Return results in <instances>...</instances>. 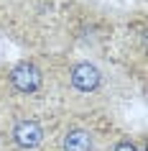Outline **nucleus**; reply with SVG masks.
<instances>
[{"label": "nucleus", "mask_w": 148, "mask_h": 151, "mask_svg": "<svg viewBox=\"0 0 148 151\" xmlns=\"http://www.w3.org/2000/svg\"><path fill=\"white\" fill-rule=\"evenodd\" d=\"M69 80H71V85L79 90V92H94V90L100 87V69L94 67V64H89V62H79V64H74L69 69Z\"/></svg>", "instance_id": "nucleus-2"}, {"label": "nucleus", "mask_w": 148, "mask_h": 151, "mask_svg": "<svg viewBox=\"0 0 148 151\" xmlns=\"http://www.w3.org/2000/svg\"><path fill=\"white\" fill-rule=\"evenodd\" d=\"M112 151H138V146H135L133 141H120V143H117V146H115Z\"/></svg>", "instance_id": "nucleus-5"}, {"label": "nucleus", "mask_w": 148, "mask_h": 151, "mask_svg": "<svg viewBox=\"0 0 148 151\" xmlns=\"http://www.w3.org/2000/svg\"><path fill=\"white\" fill-rule=\"evenodd\" d=\"M10 82H13V87L18 92H23V95H31L36 90L41 87V82H44V74L36 64L31 62H21L16 64L13 69H10Z\"/></svg>", "instance_id": "nucleus-1"}, {"label": "nucleus", "mask_w": 148, "mask_h": 151, "mask_svg": "<svg viewBox=\"0 0 148 151\" xmlns=\"http://www.w3.org/2000/svg\"><path fill=\"white\" fill-rule=\"evenodd\" d=\"M94 138L84 128H69L61 136V151H92Z\"/></svg>", "instance_id": "nucleus-4"}, {"label": "nucleus", "mask_w": 148, "mask_h": 151, "mask_svg": "<svg viewBox=\"0 0 148 151\" xmlns=\"http://www.w3.org/2000/svg\"><path fill=\"white\" fill-rule=\"evenodd\" d=\"M13 141L21 149H36L44 141V128L36 120H18L13 126Z\"/></svg>", "instance_id": "nucleus-3"}]
</instances>
